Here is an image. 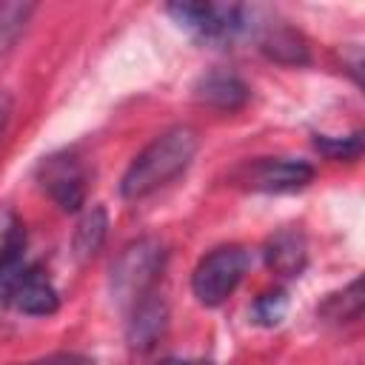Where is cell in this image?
<instances>
[{"label":"cell","mask_w":365,"mask_h":365,"mask_svg":"<svg viewBox=\"0 0 365 365\" xmlns=\"http://www.w3.org/2000/svg\"><path fill=\"white\" fill-rule=\"evenodd\" d=\"M200 137L191 125H171L157 134L125 168L120 180V194L125 200H143L157 188L177 180L194 160Z\"/></svg>","instance_id":"1"},{"label":"cell","mask_w":365,"mask_h":365,"mask_svg":"<svg viewBox=\"0 0 365 365\" xmlns=\"http://www.w3.org/2000/svg\"><path fill=\"white\" fill-rule=\"evenodd\" d=\"M165 268V251L157 240L143 237L123 248L111 268V294L120 305L131 308L134 302L154 294L157 279Z\"/></svg>","instance_id":"2"},{"label":"cell","mask_w":365,"mask_h":365,"mask_svg":"<svg viewBox=\"0 0 365 365\" xmlns=\"http://www.w3.org/2000/svg\"><path fill=\"white\" fill-rule=\"evenodd\" d=\"M248 262H251V257L242 245H220V248L208 251L191 274V291H194L197 302L205 308L222 305L242 282Z\"/></svg>","instance_id":"3"},{"label":"cell","mask_w":365,"mask_h":365,"mask_svg":"<svg viewBox=\"0 0 365 365\" xmlns=\"http://www.w3.org/2000/svg\"><path fill=\"white\" fill-rule=\"evenodd\" d=\"M165 11L205 43H228L245 29V9L234 3H171Z\"/></svg>","instance_id":"4"},{"label":"cell","mask_w":365,"mask_h":365,"mask_svg":"<svg viewBox=\"0 0 365 365\" xmlns=\"http://www.w3.org/2000/svg\"><path fill=\"white\" fill-rule=\"evenodd\" d=\"M234 180L248 191L291 194L305 188L314 180V165L305 160H288V157H257L251 163H242L234 171Z\"/></svg>","instance_id":"5"},{"label":"cell","mask_w":365,"mask_h":365,"mask_svg":"<svg viewBox=\"0 0 365 365\" xmlns=\"http://www.w3.org/2000/svg\"><path fill=\"white\" fill-rule=\"evenodd\" d=\"M0 299L29 317H51L60 308L57 288L51 285L46 271L29 259L0 279Z\"/></svg>","instance_id":"6"},{"label":"cell","mask_w":365,"mask_h":365,"mask_svg":"<svg viewBox=\"0 0 365 365\" xmlns=\"http://www.w3.org/2000/svg\"><path fill=\"white\" fill-rule=\"evenodd\" d=\"M37 180L63 211H77L86 202V168L68 151L46 157L37 165Z\"/></svg>","instance_id":"7"},{"label":"cell","mask_w":365,"mask_h":365,"mask_svg":"<svg viewBox=\"0 0 365 365\" xmlns=\"http://www.w3.org/2000/svg\"><path fill=\"white\" fill-rule=\"evenodd\" d=\"M165 319H168V311L157 294H148L145 299L134 302L128 308V325H125L128 345L140 348V351L151 348L160 339V334L165 331Z\"/></svg>","instance_id":"8"},{"label":"cell","mask_w":365,"mask_h":365,"mask_svg":"<svg viewBox=\"0 0 365 365\" xmlns=\"http://www.w3.org/2000/svg\"><path fill=\"white\" fill-rule=\"evenodd\" d=\"M265 265L279 277H299L308 262V245L299 228H282L265 242Z\"/></svg>","instance_id":"9"},{"label":"cell","mask_w":365,"mask_h":365,"mask_svg":"<svg viewBox=\"0 0 365 365\" xmlns=\"http://www.w3.org/2000/svg\"><path fill=\"white\" fill-rule=\"evenodd\" d=\"M194 97L211 108H220V111H237L248 103L251 91L248 86L231 74V71H211L205 77H200V83L194 86Z\"/></svg>","instance_id":"10"},{"label":"cell","mask_w":365,"mask_h":365,"mask_svg":"<svg viewBox=\"0 0 365 365\" xmlns=\"http://www.w3.org/2000/svg\"><path fill=\"white\" fill-rule=\"evenodd\" d=\"M106 234H108V217H106V208H103V205H91V208L80 217V222H77V228H74V240H71V245H74L77 259H91V257L103 248Z\"/></svg>","instance_id":"11"},{"label":"cell","mask_w":365,"mask_h":365,"mask_svg":"<svg viewBox=\"0 0 365 365\" xmlns=\"http://www.w3.org/2000/svg\"><path fill=\"white\" fill-rule=\"evenodd\" d=\"M262 51L277 60V63H288V66H302L308 63V46L302 43V37L294 29H268V34L262 37Z\"/></svg>","instance_id":"12"},{"label":"cell","mask_w":365,"mask_h":365,"mask_svg":"<svg viewBox=\"0 0 365 365\" xmlns=\"http://www.w3.org/2000/svg\"><path fill=\"white\" fill-rule=\"evenodd\" d=\"M31 14H34L31 3H0V57L14 48Z\"/></svg>","instance_id":"13"},{"label":"cell","mask_w":365,"mask_h":365,"mask_svg":"<svg viewBox=\"0 0 365 365\" xmlns=\"http://www.w3.org/2000/svg\"><path fill=\"white\" fill-rule=\"evenodd\" d=\"M322 314L328 319H336V322L356 319L362 314V282L354 279L342 294H331L328 302L322 305Z\"/></svg>","instance_id":"14"},{"label":"cell","mask_w":365,"mask_h":365,"mask_svg":"<svg viewBox=\"0 0 365 365\" xmlns=\"http://www.w3.org/2000/svg\"><path fill=\"white\" fill-rule=\"evenodd\" d=\"M285 311H288V294L282 288H274V291H265V294L257 297V302L251 308V317H254V322H259L265 328H274V325L282 322Z\"/></svg>","instance_id":"15"},{"label":"cell","mask_w":365,"mask_h":365,"mask_svg":"<svg viewBox=\"0 0 365 365\" xmlns=\"http://www.w3.org/2000/svg\"><path fill=\"white\" fill-rule=\"evenodd\" d=\"M314 145L331 157V160H359L362 154V131H354L348 137H325V134H317L314 137Z\"/></svg>","instance_id":"16"},{"label":"cell","mask_w":365,"mask_h":365,"mask_svg":"<svg viewBox=\"0 0 365 365\" xmlns=\"http://www.w3.org/2000/svg\"><path fill=\"white\" fill-rule=\"evenodd\" d=\"M23 237H26V231H23V222L17 220V214L0 205V257H3L14 242H20Z\"/></svg>","instance_id":"17"},{"label":"cell","mask_w":365,"mask_h":365,"mask_svg":"<svg viewBox=\"0 0 365 365\" xmlns=\"http://www.w3.org/2000/svg\"><path fill=\"white\" fill-rule=\"evenodd\" d=\"M26 365H91V359L83 356V354L60 351V354H48V356H40V359H34V362H26Z\"/></svg>","instance_id":"18"},{"label":"cell","mask_w":365,"mask_h":365,"mask_svg":"<svg viewBox=\"0 0 365 365\" xmlns=\"http://www.w3.org/2000/svg\"><path fill=\"white\" fill-rule=\"evenodd\" d=\"M9 114H11V97H9L6 91H0V137H3V131H6Z\"/></svg>","instance_id":"19"},{"label":"cell","mask_w":365,"mask_h":365,"mask_svg":"<svg viewBox=\"0 0 365 365\" xmlns=\"http://www.w3.org/2000/svg\"><path fill=\"white\" fill-rule=\"evenodd\" d=\"M160 365H214V362H205V359H197V362H182V359H163Z\"/></svg>","instance_id":"20"}]
</instances>
